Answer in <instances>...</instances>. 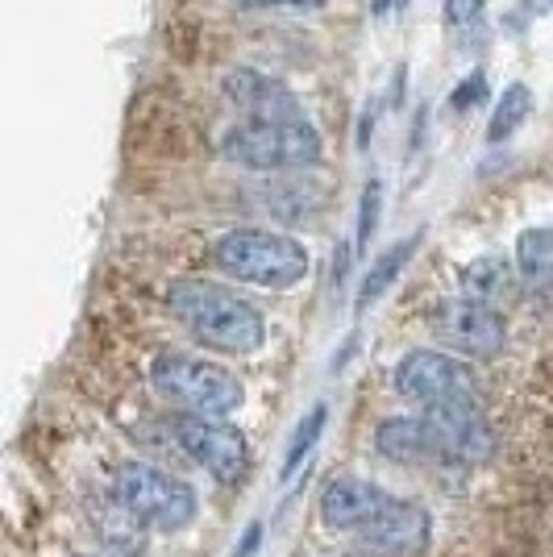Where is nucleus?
Segmentation results:
<instances>
[{
  "label": "nucleus",
  "mask_w": 553,
  "mask_h": 557,
  "mask_svg": "<svg viewBox=\"0 0 553 557\" xmlns=\"http://www.w3.org/2000/svg\"><path fill=\"white\" fill-rule=\"evenodd\" d=\"M483 9H487V0H445V4H441L450 29H470V25L483 17Z\"/></svg>",
  "instance_id": "22"
},
{
  "label": "nucleus",
  "mask_w": 553,
  "mask_h": 557,
  "mask_svg": "<svg viewBox=\"0 0 553 557\" xmlns=\"http://www.w3.org/2000/svg\"><path fill=\"white\" fill-rule=\"evenodd\" d=\"M242 9H321L324 0H233Z\"/></svg>",
  "instance_id": "23"
},
{
  "label": "nucleus",
  "mask_w": 553,
  "mask_h": 557,
  "mask_svg": "<svg viewBox=\"0 0 553 557\" xmlns=\"http://www.w3.org/2000/svg\"><path fill=\"white\" fill-rule=\"evenodd\" d=\"M416 246H420V237H400L395 246H388L383 255L370 262V271H367V278H362V287H358V312H367L370 304H379L388 292L395 287V278L404 275V267L413 262V255H416Z\"/></svg>",
  "instance_id": "15"
},
{
  "label": "nucleus",
  "mask_w": 553,
  "mask_h": 557,
  "mask_svg": "<svg viewBox=\"0 0 553 557\" xmlns=\"http://www.w3.org/2000/svg\"><path fill=\"white\" fill-rule=\"evenodd\" d=\"M529 113H532V92L525 88V84H512V88L500 96V104H495L491 121H487V141H491V146L507 141L525 121H529Z\"/></svg>",
  "instance_id": "18"
},
{
  "label": "nucleus",
  "mask_w": 553,
  "mask_h": 557,
  "mask_svg": "<svg viewBox=\"0 0 553 557\" xmlns=\"http://www.w3.org/2000/svg\"><path fill=\"white\" fill-rule=\"evenodd\" d=\"M75 557H88V554H75Z\"/></svg>",
  "instance_id": "26"
},
{
  "label": "nucleus",
  "mask_w": 553,
  "mask_h": 557,
  "mask_svg": "<svg viewBox=\"0 0 553 557\" xmlns=\"http://www.w3.org/2000/svg\"><path fill=\"white\" fill-rule=\"evenodd\" d=\"M388 491L367 483V479H333L329 487L321 491V516L329 529L337 533H358L367 524L374 511L383 508Z\"/></svg>",
  "instance_id": "12"
},
{
  "label": "nucleus",
  "mask_w": 553,
  "mask_h": 557,
  "mask_svg": "<svg viewBox=\"0 0 553 557\" xmlns=\"http://www.w3.org/2000/svg\"><path fill=\"white\" fill-rule=\"evenodd\" d=\"M171 437L196 466H205L221 487H237L250 466V445L246 433L230 420H200V417H175Z\"/></svg>",
  "instance_id": "7"
},
{
  "label": "nucleus",
  "mask_w": 553,
  "mask_h": 557,
  "mask_svg": "<svg viewBox=\"0 0 553 557\" xmlns=\"http://www.w3.org/2000/svg\"><path fill=\"white\" fill-rule=\"evenodd\" d=\"M113 495L138 524L155 529V533H184L187 524L196 520V511H200V499H196L192 483H184V479H175L162 466L150 462L116 466Z\"/></svg>",
  "instance_id": "5"
},
{
  "label": "nucleus",
  "mask_w": 553,
  "mask_h": 557,
  "mask_svg": "<svg viewBox=\"0 0 553 557\" xmlns=\"http://www.w3.org/2000/svg\"><path fill=\"white\" fill-rule=\"evenodd\" d=\"M374 454L395 466H420V462H441L438 458V437L425 417H392L374 429Z\"/></svg>",
  "instance_id": "13"
},
{
  "label": "nucleus",
  "mask_w": 553,
  "mask_h": 557,
  "mask_svg": "<svg viewBox=\"0 0 553 557\" xmlns=\"http://www.w3.org/2000/svg\"><path fill=\"white\" fill-rule=\"evenodd\" d=\"M433 541V520L416 499L388 495L383 508L358 529V557H420Z\"/></svg>",
  "instance_id": "9"
},
{
  "label": "nucleus",
  "mask_w": 553,
  "mask_h": 557,
  "mask_svg": "<svg viewBox=\"0 0 553 557\" xmlns=\"http://www.w3.org/2000/svg\"><path fill=\"white\" fill-rule=\"evenodd\" d=\"M483 100H487V75L483 71H470L458 88L450 92V113H470V109L483 104Z\"/></svg>",
  "instance_id": "21"
},
{
  "label": "nucleus",
  "mask_w": 553,
  "mask_h": 557,
  "mask_svg": "<svg viewBox=\"0 0 553 557\" xmlns=\"http://www.w3.org/2000/svg\"><path fill=\"white\" fill-rule=\"evenodd\" d=\"M504 278H507V271L500 258H475V262L462 271V292H466V300L491 304L504 292Z\"/></svg>",
  "instance_id": "19"
},
{
  "label": "nucleus",
  "mask_w": 553,
  "mask_h": 557,
  "mask_svg": "<svg viewBox=\"0 0 553 557\" xmlns=\"http://www.w3.org/2000/svg\"><path fill=\"white\" fill-rule=\"evenodd\" d=\"M433 437H438L441 462H483L491 454V429H487L479 404H450L425 412Z\"/></svg>",
  "instance_id": "11"
},
{
  "label": "nucleus",
  "mask_w": 553,
  "mask_h": 557,
  "mask_svg": "<svg viewBox=\"0 0 553 557\" xmlns=\"http://www.w3.org/2000/svg\"><path fill=\"white\" fill-rule=\"evenodd\" d=\"M324 154V138L308 121H242L221 138V159H230L242 171H262V175H292L317 166Z\"/></svg>",
  "instance_id": "3"
},
{
  "label": "nucleus",
  "mask_w": 553,
  "mask_h": 557,
  "mask_svg": "<svg viewBox=\"0 0 553 557\" xmlns=\"http://www.w3.org/2000/svg\"><path fill=\"white\" fill-rule=\"evenodd\" d=\"M395 392L425 412L450 408V404H479V374L454 354L413 349L395 367Z\"/></svg>",
  "instance_id": "6"
},
{
  "label": "nucleus",
  "mask_w": 553,
  "mask_h": 557,
  "mask_svg": "<svg viewBox=\"0 0 553 557\" xmlns=\"http://www.w3.org/2000/svg\"><path fill=\"white\" fill-rule=\"evenodd\" d=\"M167 312L217 354H254L267 342V321L246 296L212 278H175L167 292Z\"/></svg>",
  "instance_id": "1"
},
{
  "label": "nucleus",
  "mask_w": 553,
  "mask_h": 557,
  "mask_svg": "<svg viewBox=\"0 0 553 557\" xmlns=\"http://www.w3.org/2000/svg\"><path fill=\"white\" fill-rule=\"evenodd\" d=\"M258 545H262V524H250V529L242 533V541H237V549H233V557H250V554H258Z\"/></svg>",
  "instance_id": "24"
},
{
  "label": "nucleus",
  "mask_w": 553,
  "mask_h": 557,
  "mask_svg": "<svg viewBox=\"0 0 553 557\" xmlns=\"http://www.w3.org/2000/svg\"><path fill=\"white\" fill-rule=\"evenodd\" d=\"M258 205L275 221H308L324 205V187L312 175L292 171V175H279L258 187Z\"/></svg>",
  "instance_id": "14"
},
{
  "label": "nucleus",
  "mask_w": 553,
  "mask_h": 557,
  "mask_svg": "<svg viewBox=\"0 0 553 557\" xmlns=\"http://www.w3.org/2000/svg\"><path fill=\"white\" fill-rule=\"evenodd\" d=\"M408 0H370V9H374V17H392V13H400Z\"/></svg>",
  "instance_id": "25"
},
{
  "label": "nucleus",
  "mask_w": 553,
  "mask_h": 557,
  "mask_svg": "<svg viewBox=\"0 0 553 557\" xmlns=\"http://www.w3.org/2000/svg\"><path fill=\"white\" fill-rule=\"evenodd\" d=\"M349 557H358V554H349Z\"/></svg>",
  "instance_id": "27"
},
{
  "label": "nucleus",
  "mask_w": 553,
  "mask_h": 557,
  "mask_svg": "<svg viewBox=\"0 0 553 557\" xmlns=\"http://www.w3.org/2000/svg\"><path fill=\"white\" fill-rule=\"evenodd\" d=\"M516 275L529 292H545L553 278V233L545 225L516 237Z\"/></svg>",
  "instance_id": "16"
},
{
  "label": "nucleus",
  "mask_w": 553,
  "mask_h": 557,
  "mask_svg": "<svg viewBox=\"0 0 553 557\" xmlns=\"http://www.w3.org/2000/svg\"><path fill=\"white\" fill-rule=\"evenodd\" d=\"M324 424H329V408L324 404H312L308 412L300 417V424H296V433H292V442H287V449H283V466H279V483H287L296 470L304 466V458L312 454V445L321 442Z\"/></svg>",
  "instance_id": "17"
},
{
  "label": "nucleus",
  "mask_w": 553,
  "mask_h": 557,
  "mask_svg": "<svg viewBox=\"0 0 553 557\" xmlns=\"http://www.w3.org/2000/svg\"><path fill=\"white\" fill-rule=\"evenodd\" d=\"M379 212H383V184L367 180L362 187V200H358V233H354V255H362L370 246V237L379 230Z\"/></svg>",
  "instance_id": "20"
},
{
  "label": "nucleus",
  "mask_w": 553,
  "mask_h": 557,
  "mask_svg": "<svg viewBox=\"0 0 553 557\" xmlns=\"http://www.w3.org/2000/svg\"><path fill=\"white\" fill-rule=\"evenodd\" d=\"M150 383L155 392L167 395L175 408H184L192 417L225 420L246 404V387L233 371L208 358H192V354H162L150 367Z\"/></svg>",
  "instance_id": "4"
},
{
  "label": "nucleus",
  "mask_w": 553,
  "mask_h": 557,
  "mask_svg": "<svg viewBox=\"0 0 553 557\" xmlns=\"http://www.w3.org/2000/svg\"><path fill=\"white\" fill-rule=\"evenodd\" d=\"M225 100H230L246 121H258V125H271V121H300L304 116L300 96L292 92L283 79L262 75V71H254V67H237L225 75Z\"/></svg>",
  "instance_id": "10"
},
{
  "label": "nucleus",
  "mask_w": 553,
  "mask_h": 557,
  "mask_svg": "<svg viewBox=\"0 0 553 557\" xmlns=\"http://www.w3.org/2000/svg\"><path fill=\"white\" fill-rule=\"evenodd\" d=\"M212 267L250 287H296L308 275V250L275 230H230L212 242Z\"/></svg>",
  "instance_id": "2"
},
{
  "label": "nucleus",
  "mask_w": 553,
  "mask_h": 557,
  "mask_svg": "<svg viewBox=\"0 0 553 557\" xmlns=\"http://www.w3.org/2000/svg\"><path fill=\"white\" fill-rule=\"evenodd\" d=\"M433 333L454 358H500L507 346V321L491 304L445 300L433 312Z\"/></svg>",
  "instance_id": "8"
}]
</instances>
